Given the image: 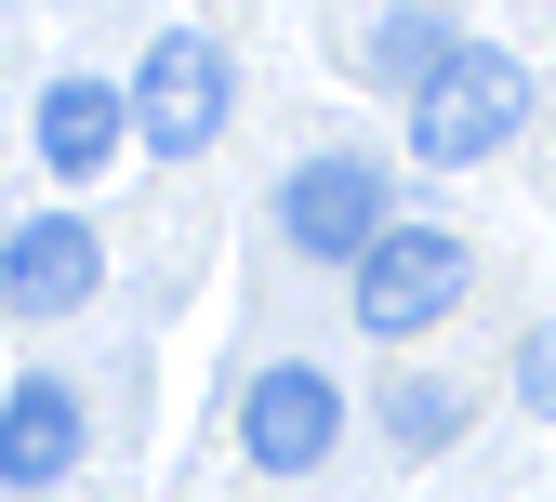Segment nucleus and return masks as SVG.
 Here are the masks:
<instances>
[{"mask_svg": "<svg viewBox=\"0 0 556 502\" xmlns=\"http://www.w3.org/2000/svg\"><path fill=\"white\" fill-rule=\"evenodd\" d=\"M226 93H239L226 40H213V27H160L147 66H132V132H147L160 159H199V146L226 132Z\"/></svg>", "mask_w": 556, "mask_h": 502, "instance_id": "obj_4", "label": "nucleus"}, {"mask_svg": "<svg viewBox=\"0 0 556 502\" xmlns=\"http://www.w3.org/2000/svg\"><path fill=\"white\" fill-rule=\"evenodd\" d=\"M106 292V226H80V211H14L0 226V305L14 318H80Z\"/></svg>", "mask_w": 556, "mask_h": 502, "instance_id": "obj_5", "label": "nucleus"}, {"mask_svg": "<svg viewBox=\"0 0 556 502\" xmlns=\"http://www.w3.org/2000/svg\"><path fill=\"white\" fill-rule=\"evenodd\" d=\"M331 437H344V397H331L318 357H265V371L239 384V450H252L265 476H305Z\"/></svg>", "mask_w": 556, "mask_h": 502, "instance_id": "obj_6", "label": "nucleus"}, {"mask_svg": "<svg viewBox=\"0 0 556 502\" xmlns=\"http://www.w3.org/2000/svg\"><path fill=\"white\" fill-rule=\"evenodd\" d=\"M517 119H530V66L504 40H464L438 80L410 93V159H425V172H477V159L517 146Z\"/></svg>", "mask_w": 556, "mask_h": 502, "instance_id": "obj_1", "label": "nucleus"}, {"mask_svg": "<svg viewBox=\"0 0 556 502\" xmlns=\"http://www.w3.org/2000/svg\"><path fill=\"white\" fill-rule=\"evenodd\" d=\"M132 132V80H93V66H66V80H40V159L80 185L106 172V146Z\"/></svg>", "mask_w": 556, "mask_h": 502, "instance_id": "obj_8", "label": "nucleus"}, {"mask_svg": "<svg viewBox=\"0 0 556 502\" xmlns=\"http://www.w3.org/2000/svg\"><path fill=\"white\" fill-rule=\"evenodd\" d=\"M80 450H93V423H80V384L27 371L14 397H0V489H53V476H80Z\"/></svg>", "mask_w": 556, "mask_h": 502, "instance_id": "obj_7", "label": "nucleus"}, {"mask_svg": "<svg viewBox=\"0 0 556 502\" xmlns=\"http://www.w3.org/2000/svg\"><path fill=\"white\" fill-rule=\"evenodd\" d=\"M464 278H477V265H464V226H438V211L410 226V211H397L384 252L344 278V292H358V331H371V344H410V331H438V318L464 305Z\"/></svg>", "mask_w": 556, "mask_h": 502, "instance_id": "obj_3", "label": "nucleus"}, {"mask_svg": "<svg viewBox=\"0 0 556 502\" xmlns=\"http://www.w3.org/2000/svg\"><path fill=\"white\" fill-rule=\"evenodd\" d=\"M451 53H464V40H451L438 14H384L358 66H371V80H397V93H425V80H438V66H451Z\"/></svg>", "mask_w": 556, "mask_h": 502, "instance_id": "obj_10", "label": "nucleus"}, {"mask_svg": "<svg viewBox=\"0 0 556 502\" xmlns=\"http://www.w3.org/2000/svg\"><path fill=\"white\" fill-rule=\"evenodd\" d=\"M517 410H543V423H556V318L517 344Z\"/></svg>", "mask_w": 556, "mask_h": 502, "instance_id": "obj_11", "label": "nucleus"}, {"mask_svg": "<svg viewBox=\"0 0 556 502\" xmlns=\"http://www.w3.org/2000/svg\"><path fill=\"white\" fill-rule=\"evenodd\" d=\"M384 423H397V450L425 463V450H451V437H464V384H438V371H397V384H384Z\"/></svg>", "mask_w": 556, "mask_h": 502, "instance_id": "obj_9", "label": "nucleus"}, {"mask_svg": "<svg viewBox=\"0 0 556 502\" xmlns=\"http://www.w3.org/2000/svg\"><path fill=\"white\" fill-rule=\"evenodd\" d=\"M384 226H397V198H384V159L371 146H318V159L278 172V239H292V252H318V265L358 278L384 252Z\"/></svg>", "mask_w": 556, "mask_h": 502, "instance_id": "obj_2", "label": "nucleus"}]
</instances>
